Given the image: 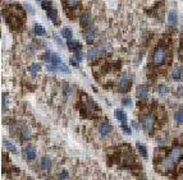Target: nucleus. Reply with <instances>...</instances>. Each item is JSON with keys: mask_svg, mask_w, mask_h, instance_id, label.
Instances as JSON below:
<instances>
[{"mask_svg": "<svg viewBox=\"0 0 183 180\" xmlns=\"http://www.w3.org/2000/svg\"><path fill=\"white\" fill-rule=\"evenodd\" d=\"M183 156V147L182 146H174V147L167 153L165 158L159 164V171L161 173H169L170 170H173L177 166L179 160Z\"/></svg>", "mask_w": 183, "mask_h": 180, "instance_id": "obj_1", "label": "nucleus"}, {"mask_svg": "<svg viewBox=\"0 0 183 180\" xmlns=\"http://www.w3.org/2000/svg\"><path fill=\"white\" fill-rule=\"evenodd\" d=\"M165 59H167V49L164 45H159L154 50L152 54V64L154 65H161L164 64Z\"/></svg>", "mask_w": 183, "mask_h": 180, "instance_id": "obj_2", "label": "nucleus"}, {"mask_svg": "<svg viewBox=\"0 0 183 180\" xmlns=\"http://www.w3.org/2000/svg\"><path fill=\"white\" fill-rule=\"evenodd\" d=\"M141 125H142V129L147 133H151L154 130V126H155V116L151 113H147L142 116L141 119Z\"/></svg>", "mask_w": 183, "mask_h": 180, "instance_id": "obj_3", "label": "nucleus"}, {"mask_svg": "<svg viewBox=\"0 0 183 180\" xmlns=\"http://www.w3.org/2000/svg\"><path fill=\"white\" fill-rule=\"evenodd\" d=\"M105 51H106V45L105 44H100V45H98V46H95V47L89 50V53H87V59H89L90 62L96 60L102 54H105Z\"/></svg>", "mask_w": 183, "mask_h": 180, "instance_id": "obj_4", "label": "nucleus"}, {"mask_svg": "<svg viewBox=\"0 0 183 180\" xmlns=\"http://www.w3.org/2000/svg\"><path fill=\"white\" fill-rule=\"evenodd\" d=\"M42 8L46 10V14H48V18L50 21H53L54 24H59V21H58V13H56V9L53 6L50 2H42Z\"/></svg>", "mask_w": 183, "mask_h": 180, "instance_id": "obj_5", "label": "nucleus"}, {"mask_svg": "<svg viewBox=\"0 0 183 180\" xmlns=\"http://www.w3.org/2000/svg\"><path fill=\"white\" fill-rule=\"evenodd\" d=\"M129 86H131V81L128 78V75L127 74H123V75L120 77L119 82H118V91L122 92V93H124V92L128 91Z\"/></svg>", "mask_w": 183, "mask_h": 180, "instance_id": "obj_6", "label": "nucleus"}, {"mask_svg": "<svg viewBox=\"0 0 183 180\" xmlns=\"http://www.w3.org/2000/svg\"><path fill=\"white\" fill-rule=\"evenodd\" d=\"M83 37H85V40L87 42H89V44H92V42L95 41V38H96V32H95L94 27H89L87 30H85Z\"/></svg>", "mask_w": 183, "mask_h": 180, "instance_id": "obj_7", "label": "nucleus"}, {"mask_svg": "<svg viewBox=\"0 0 183 180\" xmlns=\"http://www.w3.org/2000/svg\"><path fill=\"white\" fill-rule=\"evenodd\" d=\"M110 132H111V125L108 122H104V123L99 124V133H100V135L106 137V135L110 134Z\"/></svg>", "mask_w": 183, "mask_h": 180, "instance_id": "obj_8", "label": "nucleus"}, {"mask_svg": "<svg viewBox=\"0 0 183 180\" xmlns=\"http://www.w3.org/2000/svg\"><path fill=\"white\" fill-rule=\"evenodd\" d=\"M147 95H149V88H147V86H145V84L138 86V87H137V96H138V98L145 100L147 97Z\"/></svg>", "mask_w": 183, "mask_h": 180, "instance_id": "obj_9", "label": "nucleus"}, {"mask_svg": "<svg viewBox=\"0 0 183 180\" xmlns=\"http://www.w3.org/2000/svg\"><path fill=\"white\" fill-rule=\"evenodd\" d=\"M23 152H24L26 158H28V160H35V158H36V150H35L32 146H27Z\"/></svg>", "mask_w": 183, "mask_h": 180, "instance_id": "obj_10", "label": "nucleus"}, {"mask_svg": "<svg viewBox=\"0 0 183 180\" xmlns=\"http://www.w3.org/2000/svg\"><path fill=\"white\" fill-rule=\"evenodd\" d=\"M114 115H115V118L119 120V122L123 124V123H127V115H126V113L123 110H120V109H117L115 111H114Z\"/></svg>", "mask_w": 183, "mask_h": 180, "instance_id": "obj_11", "label": "nucleus"}, {"mask_svg": "<svg viewBox=\"0 0 183 180\" xmlns=\"http://www.w3.org/2000/svg\"><path fill=\"white\" fill-rule=\"evenodd\" d=\"M182 73H183L182 68H179V66H174V68H173V70H172V78H173L174 81H179V79H182Z\"/></svg>", "mask_w": 183, "mask_h": 180, "instance_id": "obj_12", "label": "nucleus"}, {"mask_svg": "<svg viewBox=\"0 0 183 180\" xmlns=\"http://www.w3.org/2000/svg\"><path fill=\"white\" fill-rule=\"evenodd\" d=\"M82 45L80 44L78 41H73V40H68V49L71 50V51H78V50H81Z\"/></svg>", "mask_w": 183, "mask_h": 180, "instance_id": "obj_13", "label": "nucleus"}, {"mask_svg": "<svg viewBox=\"0 0 183 180\" xmlns=\"http://www.w3.org/2000/svg\"><path fill=\"white\" fill-rule=\"evenodd\" d=\"M40 165H41L42 169H45V170L50 169V166H51V158L49 156H42L41 160H40Z\"/></svg>", "mask_w": 183, "mask_h": 180, "instance_id": "obj_14", "label": "nucleus"}, {"mask_svg": "<svg viewBox=\"0 0 183 180\" xmlns=\"http://www.w3.org/2000/svg\"><path fill=\"white\" fill-rule=\"evenodd\" d=\"M177 21H178L177 12L176 10H170L169 14H168V23L172 24V26H176L177 24Z\"/></svg>", "mask_w": 183, "mask_h": 180, "instance_id": "obj_15", "label": "nucleus"}, {"mask_svg": "<svg viewBox=\"0 0 183 180\" xmlns=\"http://www.w3.org/2000/svg\"><path fill=\"white\" fill-rule=\"evenodd\" d=\"M3 143H4L5 148H6L8 151H9V152H12V153H14V155H17V152H18V151H17L15 146H14V144H13L10 141H6V139H4V141H3Z\"/></svg>", "mask_w": 183, "mask_h": 180, "instance_id": "obj_16", "label": "nucleus"}, {"mask_svg": "<svg viewBox=\"0 0 183 180\" xmlns=\"http://www.w3.org/2000/svg\"><path fill=\"white\" fill-rule=\"evenodd\" d=\"M50 64H54V65H59L60 63H62V59H60V56L58 54H54V53H51L50 55V59H49V62Z\"/></svg>", "mask_w": 183, "mask_h": 180, "instance_id": "obj_17", "label": "nucleus"}, {"mask_svg": "<svg viewBox=\"0 0 183 180\" xmlns=\"http://www.w3.org/2000/svg\"><path fill=\"white\" fill-rule=\"evenodd\" d=\"M60 33H62V36H63L64 38H67V40H71L72 36H73V31H72L71 28H69V27H64V28H62Z\"/></svg>", "mask_w": 183, "mask_h": 180, "instance_id": "obj_18", "label": "nucleus"}, {"mask_svg": "<svg viewBox=\"0 0 183 180\" xmlns=\"http://www.w3.org/2000/svg\"><path fill=\"white\" fill-rule=\"evenodd\" d=\"M137 150H138V153L143 157V158H147V150H146V146L145 144H142V143H140L138 142L137 144Z\"/></svg>", "mask_w": 183, "mask_h": 180, "instance_id": "obj_19", "label": "nucleus"}, {"mask_svg": "<svg viewBox=\"0 0 183 180\" xmlns=\"http://www.w3.org/2000/svg\"><path fill=\"white\" fill-rule=\"evenodd\" d=\"M174 120H176L177 123L183 124V107H181L179 110H177L176 113H174Z\"/></svg>", "mask_w": 183, "mask_h": 180, "instance_id": "obj_20", "label": "nucleus"}, {"mask_svg": "<svg viewBox=\"0 0 183 180\" xmlns=\"http://www.w3.org/2000/svg\"><path fill=\"white\" fill-rule=\"evenodd\" d=\"M33 30H35V33H36V35H39V36H44V35H45V33H46L45 28H44L42 26H41V24H39V23H36V24H35Z\"/></svg>", "mask_w": 183, "mask_h": 180, "instance_id": "obj_21", "label": "nucleus"}, {"mask_svg": "<svg viewBox=\"0 0 183 180\" xmlns=\"http://www.w3.org/2000/svg\"><path fill=\"white\" fill-rule=\"evenodd\" d=\"M80 22L83 24V26H87L90 23V14L89 13H82L81 15H80Z\"/></svg>", "mask_w": 183, "mask_h": 180, "instance_id": "obj_22", "label": "nucleus"}, {"mask_svg": "<svg viewBox=\"0 0 183 180\" xmlns=\"http://www.w3.org/2000/svg\"><path fill=\"white\" fill-rule=\"evenodd\" d=\"M40 69H41V65H40L39 63H35V64H32V65L28 68V70L32 73V75H36V73H37Z\"/></svg>", "mask_w": 183, "mask_h": 180, "instance_id": "obj_23", "label": "nucleus"}, {"mask_svg": "<svg viewBox=\"0 0 183 180\" xmlns=\"http://www.w3.org/2000/svg\"><path fill=\"white\" fill-rule=\"evenodd\" d=\"M58 70L63 72V73H71V70H69V66L67 64H64V63H60L58 65Z\"/></svg>", "mask_w": 183, "mask_h": 180, "instance_id": "obj_24", "label": "nucleus"}, {"mask_svg": "<svg viewBox=\"0 0 183 180\" xmlns=\"http://www.w3.org/2000/svg\"><path fill=\"white\" fill-rule=\"evenodd\" d=\"M74 59L77 60V62H82V59H83V53H82L81 50L76 51V54H74Z\"/></svg>", "mask_w": 183, "mask_h": 180, "instance_id": "obj_25", "label": "nucleus"}, {"mask_svg": "<svg viewBox=\"0 0 183 180\" xmlns=\"http://www.w3.org/2000/svg\"><path fill=\"white\" fill-rule=\"evenodd\" d=\"M71 92H72V87L67 83V84L64 86V96H65V97H68L69 95H71Z\"/></svg>", "mask_w": 183, "mask_h": 180, "instance_id": "obj_26", "label": "nucleus"}, {"mask_svg": "<svg viewBox=\"0 0 183 180\" xmlns=\"http://www.w3.org/2000/svg\"><path fill=\"white\" fill-rule=\"evenodd\" d=\"M81 0H65V3H67V5H69L71 8H73V6H76L78 3H80Z\"/></svg>", "mask_w": 183, "mask_h": 180, "instance_id": "obj_27", "label": "nucleus"}, {"mask_svg": "<svg viewBox=\"0 0 183 180\" xmlns=\"http://www.w3.org/2000/svg\"><path fill=\"white\" fill-rule=\"evenodd\" d=\"M158 90H159V92L161 93V95H165V93L168 92V88H167V86H165V84H160Z\"/></svg>", "mask_w": 183, "mask_h": 180, "instance_id": "obj_28", "label": "nucleus"}, {"mask_svg": "<svg viewBox=\"0 0 183 180\" xmlns=\"http://www.w3.org/2000/svg\"><path fill=\"white\" fill-rule=\"evenodd\" d=\"M6 107V93H3V96H2V109L5 110Z\"/></svg>", "mask_w": 183, "mask_h": 180, "instance_id": "obj_29", "label": "nucleus"}, {"mask_svg": "<svg viewBox=\"0 0 183 180\" xmlns=\"http://www.w3.org/2000/svg\"><path fill=\"white\" fill-rule=\"evenodd\" d=\"M123 105L124 106H131V105H132V98H131V97L123 98Z\"/></svg>", "mask_w": 183, "mask_h": 180, "instance_id": "obj_30", "label": "nucleus"}, {"mask_svg": "<svg viewBox=\"0 0 183 180\" xmlns=\"http://www.w3.org/2000/svg\"><path fill=\"white\" fill-rule=\"evenodd\" d=\"M122 129H123L127 134H131V128L128 126V124H127V123H123V124H122Z\"/></svg>", "mask_w": 183, "mask_h": 180, "instance_id": "obj_31", "label": "nucleus"}, {"mask_svg": "<svg viewBox=\"0 0 183 180\" xmlns=\"http://www.w3.org/2000/svg\"><path fill=\"white\" fill-rule=\"evenodd\" d=\"M69 178V174L67 171H62V173L59 174V179H68Z\"/></svg>", "mask_w": 183, "mask_h": 180, "instance_id": "obj_32", "label": "nucleus"}, {"mask_svg": "<svg viewBox=\"0 0 183 180\" xmlns=\"http://www.w3.org/2000/svg\"><path fill=\"white\" fill-rule=\"evenodd\" d=\"M24 8H26V9H27V10H30V13H31V14H33V13H35L33 8H32V6H31L28 3H26V4H24Z\"/></svg>", "mask_w": 183, "mask_h": 180, "instance_id": "obj_33", "label": "nucleus"}, {"mask_svg": "<svg viewBox=\"0 0 183 180\" xmlns=\"http://www.w3.org/2000/svg\"><path fill=\"white\" fill-rule=\"evenodd\" d=\"M50 55H51V53H50V51H48V53H45V54L42 55V59H44V60H46V62H49Z\"/></svg>", "mask_w": 183, "mask_h": 180, "instance_id": "obj_34", "label": "nucleus"}, {"mask_svg": "<svg viewBox=\"0 0 183 180\" xmlns=\"http://www.w3.org/2000/svg\"><path fill=\"white\" fill-rule=\"evenodd\" d=\"M69 63H71L73 66H78V62H77V60H76L74 58H72L71 60H69Z\"/></svg>", "mask_w": 183, "mask_h": 180, "instance_id": "obj_35", "label": "nucleus"}, {"mask_svg": "<svg viewBox=\"0 0 183 180\" xmlns=\"http://www.w3.org/2000/svg\"><path fill=\"white\" fill-rule=\"evenodd\" d=\"M54 38H55V41L58 42V44H59V45H62V44H63V42H62V40H60V38H59L58 36H54Z\"/></svg>", "mask_w": 183, "mask_h": 180, "instance_id": "obj_36", "label": "nucleus"}, {"mask_svg": "<svg viewBox=\"0 0 183 180\" xmlns=\"http://www.w3.org/2000/svg\"><path fill=\"white\" fill-rule=\"evenodd\" d=\"M132 126H133V129H138V124L136 122H132Z\"/></svg>", "mask_w": 183, "mask_h": 180, "instance_id": "obj_37", "label": "nucleus"}, {"mask_svg": "<svg viewBox=\"0 0 183 180\" xmlns=\"http://www.w3.org/2000/svg\"><path fill=\"white\" fill-rule=\"evenodd\" d=\"M37 2H45V0H37Z\"/></svg>", "mask_w": 183, "mask_h": 180, "instance_id": "obj_38", "label": "nucleus"}]
</instances>
